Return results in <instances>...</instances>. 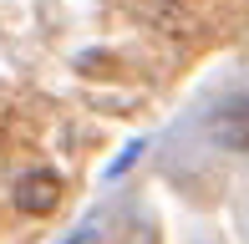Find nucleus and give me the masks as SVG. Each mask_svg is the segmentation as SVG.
<instances>
[{
	"label": "nucleus",
	"mask_w": 249,
	"mask_h": 244,
	"mask_svg": "<svg viewBox=\"0 0 249 244\" xmlns=\"http://www.w3.org/2000/svg\"><path fill=\"white\" fill-rule=\"evenodd\" d=\"M138 153H142V142H132V148H127V153H122V158H117V163H112V178H117V173H122V168H127V163H132V158H138Z\"/></svg>",
	"instance_id": "4"
},
{
	"label": "nucleus",
	"mask_w": 249,
	"mask_h": 244,
	"mask_svg": "<svg viewBox=\"0 0 249 244\" xmlns=\"http://www.w3.org/2000/svg\"><path fill=\"white\" fill-rule=\"evenodd\" d=\"M16 204H20V214H51V209L61 204V178L46 173V168L20 173L16 178Z\"/></svg>",
	"instance_id": "2"
},
{
	"label": "nucleus",
	"mask_w": 249,
	"mask_h": 244,
	"mask_svg": "<svg viewBox=\"0 0 249 244\" xmlns=\"http://www.w3.org/2000/svg\"><path fill=\"white\" fill-rule=\"evenodd\" d=\"M61 244H102V234H97V224H82V229H71Z\"/></svg>",
	"instance_id": "3"
},
{
	"label": "nucleus",
	"mask_w": 249,
	"mask_h": 244,
	"mask_svg": "<svg viewBox=\"0 0 249 244\" xmlns=\"http://www.w3.org/2000/svg\"><path fill=\"white\" fill-rule=\"evenodd\" d=\"M209 138L229 153H249V97H224L209 112Z\"/></svg>",
	"instance_id": "1"
}]
</instances>
